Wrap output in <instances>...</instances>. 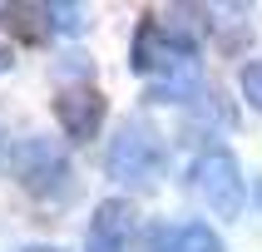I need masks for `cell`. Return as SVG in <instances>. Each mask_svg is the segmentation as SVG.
Segmentation results:
<instances>
[{"mask_svg": "<svg viewBox=\"0 0 262 252\" xmlns=\"http://www.w3.org/2000/svg\"><path fill=\"white\" fill-rule=\"evenodd\" d=\"M109 173L124 183H154L163 173V139L154 133V124L129 119L109 144Z\"/></svg>", "mask_w": 262, "mask_h": 252, "instance_id": "cell-1", "label": "cell"}, {"mask_svg": "<svg viewBox=\"0 0 262 252\" xmlns=\"http://www.w3.org/2000/svg\"><path fill=\"white\" fill-rule=\"evenodd\" d=\"M193 193L218 218H237L243 213V173H237V158L228 148H203L193 158Z\"/></svg>", "mask_w": 262, "mask_h": 252, "instance_id": "cell-2", "label": "cell"}, {"mask_svg": "<svg viewBox=\"0 0 262 252\" xmlns=\"http://www.w3.org/2000/svg\"><path fill=\"white\" fill-rule=\"evenodd\" d=\"M10 173L25 183L30 193H55L64 178H70V158H64V148L55 144V139H45V133H35V139H25V144L10 148Z\"/></svg>", "mask_w": 262, "mask_h": 252, "instance_id": "cell-3", "label": "cell"}, {"mask_svg": "<svg viewBox=\"0 0 262 252\" xmlns=\"http://www.w3.org/2000/svg\"><path fill=\"white\" fill-rule=\"evenodd\" d=\"M55 119L64 124L70 139H94L104 124V94L89 84H64L55 94Z\"/></svg>", "mask_w": 262, "mask_h": 252, "instance_id": "cell-4", "label": "cell"}, {"mask_svg": "<svg viewBox=\"0 0 262 252\" xmlns=\"http://www.w3.org/2000/svg\"><path fill=\"white\" fill-rule=\"evenodd\" d=\"M183 55H188V50H178V44L168 40V30H163L159 15H144V20H139V30H134V55H129L139 74L154 79V74H163L168 64H178Z\"/></svg>", "mask_w": 262, "mask_h": 252, "instance_id": "cell-5", "label": "cell"}, {"mask_svg": "<svg viewBox=\"0 0 262 252\" xmlns=\"http://www.w3.org/2000/svg\"><path fill=\"white\" fill-rule=\"evenodd\" d=\"M129 233H134V203H124V198H104V203L94 208L84 252H124Z\"/></svg>", "mask_w": 262, "mask_h": 252, "instance_id": "cell-6", "label": "cell"}, {"mask_svg": "<svg viewBox=\"0 0 262 252\" xmlns=\"http://www.w3.org/2000/svg\"><path fill=\"white\" fill-rule=\"evenodd\" d=\"M0 25H5V35L20 44H40L45 35H50V25H55V15H50V5H5L0 10Z\"/></svg>", "mask_w": 262, "mask_h": 252, "instance_id": "cell-7", "label": "cell"}, {"mask_svg": "<svg viewBox=\"0 0 262 252\" xmlns=\"http://www.w3.org/2000/svg\"><path fill=\"white\" fill-rule=\"evenodd\" d=\"M198 84H203V74H198L193 55H183L178 64H168L163 74H154V79H148V99L178 104V99H188V94H198Z\"/></svg>", "mask_w": 262, "mask_h": 252, "instance_id": "cell-8", "label": "cell"}, {"mask_svg": "<svg viewBox=\"0 0 262 252\" xmlns=\"http://www.w3.org/2000/svg\"><path fill=\"white\" fill-rule=\"evenodd\" d=\"M163 30H168V40L178 44V50H198L203 44V35H208V15L198 10V5H168L163 10Z\"/></svg>", "mask_w": 262, "mask_h": 252, "instance_id": "cell-9", "label": "cell"}, {"mask_svg": "<svg viewBox=\"0 0 262 252\" xmlns=\"http://www.w3.org/2000/svg\"><path fill=\"white\" fill-rule=\"evenodd\" d=\"M173 252H228V247H223V237L208 222H183L173 237Z\"/></svg>", "mask_w": 262, "mask_h": 252, "instance_id": "cell-10", "label": "cell"}, {"mask_svg": "<svg viewBox=\"0 0 262 252\" xmlns=\"http://www.w3.org/2000/svg\"><path fill=\"white\" fill-rule=\"evenodd\" d=\"M237 84H243V99H248L252 109H262V59H248V64H243Z\"/></svg>", "mask_w": 262, "mask_h": 252, "instance_id": "cell-11", "label": "cell"}, {"mask_svg": "<svg viewBox=\"0 0 262 252\" xmlns=\"http://www.w3.org/2000/svg\"><path fill=\"white\" fill-rule=\"evenodd\" d=\"M173 237H178V227L154 222V227H148V252H173Z\"/></svg>", "mask_w": 262, "mask_h": 252, "instance_id": "cell-12", "label": "cell"}, {"mask_svg": "<svg viewBox=\"0 0 262 252\" xmlns=\"http://www.w3.org/2000/svg\"><path fill=\"white\" fill-rule=\"evenodd\" d=\"M50 15H55V25H59V30H70V35L79 30V10H74L70 0H59V5H50Z\"/></svg>", "mask_w": 262, "mask_h": 252, "instance_id": "cell-13", "label": "cell"}, {"mask_svg": "<svg viewBox=\"0 0 262 252\" xmlns=\"http://www.w3.org/2000/svg\"><path fill=\"white\" fill-rule=\"evenodd\" d=\"M30 252H55V247H30Z\"/></svg>", "mask_w": 262, "mask_h": 252, "instance_id": "cell-14", "label": "cell"}, {"mask_svg": "<svg viewBox=\"0 0 262 252\" xmlns=\"http://www.w3.org/2000/svg\"><path fill=\"white\" fill-rule=\"evenodd\" d=\"M257 198H262V183H257Z\"/></svg>", "mask_w": 262, "mask_h": 252, "instance_id": "cell-15", "label": "cell"}]
</instances>
